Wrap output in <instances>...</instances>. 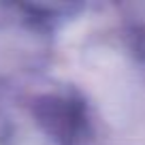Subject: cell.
<instances>
[{"label":"cell","mask_w":145,"mask_h":145,"mask_svg":"<svg viewBox=\"0 0 145 145\" xmlns=\"http://www.w3.org/2000/svg\"><path fill=\"white\" fill-rule=\"evenodd\" d=\"M36 115L43 126L60 139H71L83 124L81 105L75 100L60 98V96L43 98L36 105Z\"/></svg>","instance_id":"cell-1"},{"label":"cell","mask_w":145,"mask_h":145,"mask_svg":"<svg viewBox=\"0 0 145 145\" xmlns=\"http://www.w3.org/2000/svg\"><path fill=\"white\" fill-rule=\"evenodd\" d=\"M132 47H135V54L145 60V30H139L132 34Z\"/></svg>","instance_id":"cell-2"}]
</instances>
